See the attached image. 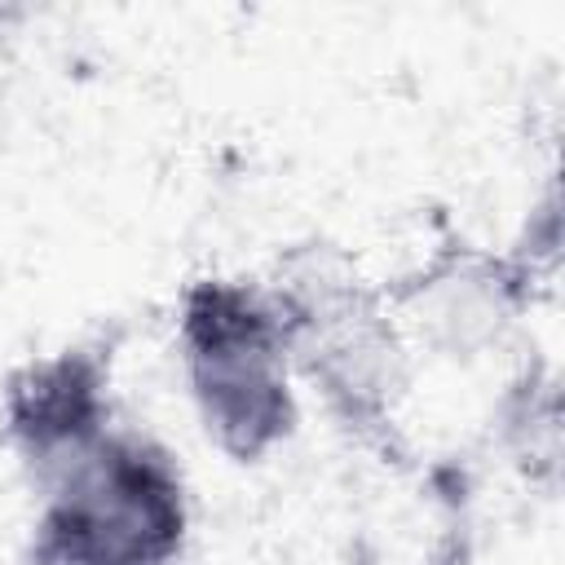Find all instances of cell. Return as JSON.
Instances as JSON below:
<instances>
[{
    "mask_svg": "<svg viewBox=\"0 0 565 565\" xmlns=\"http://www.w3.org/2000/svg\"><path fill=\"white\" fill-rule=\"evenodd\" d=\"M97 375L79 358H62L49 366H31L26 380L13 384V433L40 455H79L97 441Z\"/></svg>",
    "mask_w": 565,
    "mask_h": 565,
    "instance_id": "3957f363",
    "label": "cell"
},
{
    "mask_svg": "<svg viewBox=\"0 0 565 565\" xmlns=\"http://www.w3.org/2000/svg\"><path fill=\"white\" fill-rule=\"evenodd\" d=\"M66 481L44 516L40 565H163L181 543V486L137 441H88L62 459Z\"/></svg>",
    "mask_w": 565,
    "mask_h": 565,
    "instance_id": "6da1fadb",
    "label": "cell"
},
{
    "mask_svg": "<svg viewBox=\"0 0 565 565\" xmlns=\"http://www.w3.org/2000/svg\"><path fill=\"white\" fill-rule=\"evenodd\" d=\"M190 366L207 419L221 441L256 455L287 428V393L278 380L282 327L234 287H203L185 313Z\"/></svg>",
    "mask_w": 565,
    "mask_h": 565,
    "instance_id": "7a4b0ae2",
    "label": "cell"
}]
</instances>
